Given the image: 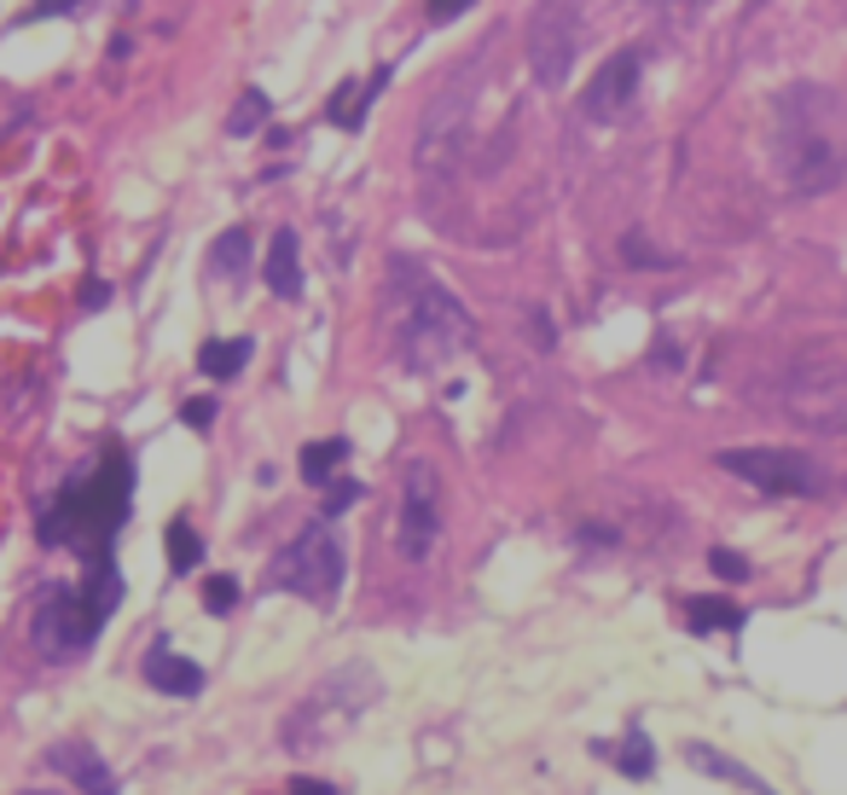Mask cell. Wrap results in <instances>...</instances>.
Listing matches in <instances>:
<instances>
[{"mask_svg":"<svg viewBox=\"0 0 847 795\" xmlns=\"http://www.w3.org/2000/svg\"><path fill=\"white\" fill-rule=\"evenodd\" d=\"M210 268H215V279H239L250 268V233L244 227H226V233L210 244Z\"/></svg>","mask_w":847,"mask_h":795,"instance_id":"cell-18","label":"cell"},{"mask_svg":"<svg viewBox=\"0 0 847 795\" xmlns=\"http://www.w3.org/2000/svg\"><path fill=\"white\" fill-rule=\"evenodd\" d=\"M145 685L169 691V697H198L203 668H198V662H186V656H174L169 645H151L145 651Z\"/></svg>","mask_w":847,"mask_h":795,"instance_id":"cell-14","label":"cell"},{"mask_svg":"<svg viewBox=\"0 0 847 795\" xmlns=\"http://www.w3.org/2000/svg\"><path fill=\"white\" fill-rule=\"evenodd\" d=\"M708 563H714V575H726V581H743V575H749V557H737V552H708Z\"/></svg>","mask_w":847,"mask_h":795,"instance_id":"cell-27","label":"cell"},{"mask_svg":"<svg viewBox=\"0 0 847 795\" xmlns=\"http://www.w3.org/2000/svg\"><path fill=\"white\" fill-rule=\"evenodd\" d=\"M377 88H383V70H377V76H366V82H343L337 93H331L325 117L337 122V128H361V117H366V105L377 99Z\"/></svg>","mask_w":847,"mask_h":795,"instance_id":"cell-17","label":"cell"},{"mask_svg":"<svg viewBox=\"0 0 847 795\" xmlns=\"http://www.w3.org/2000/svg\"><path fill=\"white\" fill-rule=\"evenodd\" d=\"M291 795H331V784H307V778H296V789Z\"/></svg>","mask_w":847,"mask_h":795,"instance_id":"cell-31","label":"cell"},{"mask_svg":"<svg viewBox=\"0 0 847 795\" xmlns=\"http://www.w3.org/2000/svg\"><path fill=\"white\" fill-rule=\"evenodd\" d=\"M773 163L795 198H825L847 181V105L818 82H795L773 105Z\"/></svg>","mask_w":847,"mask_h":795,"instance_id":"cell-1","label":"cell"},{"mask_svg":"<svg viewBox=\"0 0 847 795\" xmlns=\"http://www.w3.org/2000/svg\"><path fill=\"white\" fill-rule=\"evenodd\" d=\"M476 7V0H424V12L435 18V23H453L458 12H471Z\"/></svg>","mask_w":847,"mask_h":795,"instance_id":"cell-28","label":"cell"},{"mask_svg":"<svg viewBox=\"0 0 847 795\" xmlns=\"http://www.w3.org/2000/svg\"><path fill=\"white\" fill-rule=\"evenodd\" d=\"M720 471L743 476L760 494H801V500L825 494V471L813 465V453H795V447H726Z\"/></svg>","mask_w":847,"mask_h":795,"instance_id":"cell-9","label":"cell"},{"mask_svg":"<svg viewBox=\"0 0 847 795\" xmlns=\"http://www.w3.org/2000/svg\"><path fill=\"white\" fill-rule=\"evenodd\" d=\"M268 291L273 296H302V255H296V233H273L268 244Z\"/></svg>","mask_w":847,"mask_h":795,"instance_id":"cell-16","label":"cell"},{"mask_svg":"<svg viewBox=\"0 0 847 795\" xmlns=\"http://www.w3.org/2000/svg\"><path fill=\"white\" fill-rule=\"evenodd\" d=\"M638 76H645V59L633 53V47H622V53H609L598 64V76L586 82L581 93V111L593 117V122H609V117H622L633 105V93H638Z\"/></svg>","mask_w":847,"mask_h":795,"instance_id":"cell-12","label":"cell"},{"mask_svg":"<svg viewBox=\"0 0 847 795\" xmlns=\"http://www.w3.org/2000/svg\"><path fill=\"white\" fill-rule=\"evenodd\" d=\"M181 419H186L192 430H210V419H215V401H186V406H181Z\"/></svg>","mask_w":847,"mask_h":795,"instance_id":"cell-30","label":"cell"},{"mask_svg":"<svg viewBox=\"0 0 847 795\" xmlns=\"http://www.w3.org/2000/svg\"><path fill=\"white\" fill-rule=\"evenodd\" d=\"M435 534H442V482L430 465H406L401 476V517H395V552L406 563H424Z\"/></svg>","mask_w":847,"mask_h":795,"instance_id":"cell-10","label":"cell"},{"mask_svg":"<svg viewBox=\"0 0 847 795\" xmlns=\"http://www.w3.org/2000/svg\"><path fill=\"white\" fill-rule=\"evenodd\" d=\"M354 500H361V489H354V482H337V489L325 494V517H337V511H349Z\"/></svg>","mask_w":847,"mask_h":795,"instance_id":"cell-29","label":"cell"},{"mask_svg":"<svg viewBox=\"0 0 847 795\" xmlns=\"http://www.w3.org/2000/svg\"><path fill=\"white\" fill-rule=\"evenodd\" d=\"M471 99L476 82L471 76H453V82L430 99V111L419 122V145H413V163H419V181H447L453 163L465 158V140H471Z\"/></svg>","mask_w":847,"mask_h":795,"instance_id":"cell-5","label":"cell"},{"mask_svg":"<svg viewBox=\"0 0 847 795\" xmlns=\"http://www.w3.org/2000/svg\"><path fill=\"white\" fill-rule=\"evenodd\" d=\"M47 766H53V773H64V778H75V789H82V795H117L111 766L99 761L82 737H64V743H53V749H47Z\"/></svg>","mask_w":847,"mask_h":795,"instance_id":"cell-13","label":"cell"},{"mask_svg":"<svg viewBox=\"0 0 847 795\" xmlns=\"http://www.w3.org/2000/svg\"><path fill=\"white\" fill-rule=\"evenodd\" d=\"M244 361H250V343L244 338H215V343H203V354H198V366L210 372V378H239Z\"/></svg>","mask_w":847,"mask_h":795,"instance_id":"cell-20","label":"cell"},{"mask_svg":"<svg viewBox=\"0 0 847 795\" xmlns=\"http://www.w3.org/2000/svg\"><path fill=\"white\" fill-rule=\"evenodd\" d=\"M268 581L296 593V598H307V604L337 598V586H343V541L331 534V523H307L296 541L273 557Z\"/></svg>","mask_w":847,"mask_h":795,"instance_id":"cell-6","label":"cell"},{"mask_svg":"<svg viewBox=\"0 0 847 795\" xmlns=\"http://www.w3.org/2000/svg\"><path fill=\"white\" fill-rule=\"evenodd\" d=\"M523 53H528V70L541 88H563L575 70V53H581V12L575 0H541L528 18V36H523Z\"/></svg>","mask_w":847,"mask_h":795,"instance_id":"cell-8","label":"cell"},{"mask_svg":"<svg viewBox=\"0 0 847 795\" xmlns=\"http://www.w3.org/2000/svg\"><path fill=\"white\" fill-rule=\"evenodd\" d=\"M685 761L697 766V773H708V778H726V784H737V789H749V795H778L773 784H760L749 766H737L732 755H720V749H708V743H685Z\"/></svg>","mask_w":847,"mask_h":795,"instance_id":"cell-15","label":"cell"},{"mask_svg":"<svg viewBox=\"0 0 847 795\" xmlns=\"http://www.w3.org/2000/svg\"><path fill=\"white\" fill-rule=\"evenodd\" d=\"M615 766H622L627 778H651V773H656V749H651L645 726H627V737H622V755H615Z\"/></svg>","mask_w":847,"mask_h":795,"instance_id":"cell-23","label":"cell"},{"mask_svg":"<svg viewBox=\"0 0 847 795\" xmlns=\"http://www.w3.org/2000/svg\"><path fill=\"white\" fill-rule=\"evenodd\" d=\"M690 627L697 633H737L743 627V610L732 604V598H690Z\"/></svg>","mask_w":847,"mask_h":795,"instance_id":"cell-21","label":"cell"},{"mask_svg":"<svg viewBox=\"0 0 847 795\" xmlns=\"http://www.w3.org/2000/svg\"><path fill=\"white\" fill-rule=\"evenodd\" d=\"M377 697H383V680L366 668V662H349V668L325 674V680L285 714L279 737H285L291 755H320V749L343 743L354 726H361V714H366Z\"/></svg>","mask_w":847,"mask_h":795,"instance_id":"cell-3","label":"cell"},{"mask_svg":"<svg viewBox=\"0 0 847 795\" xmlns=\"http://www.w3.org/2000/svg\"><path fill=\"white\" fill-rule=\"evenodd\" d=\"M99 633V615L82 604L75 586H53V598L36 610V645L47 656H75L88 651V638Z\"/></svg>","mask_w":847,"mask_h":795,"instance_id":"cell-11","label":"cell"},{"mask_svg":"<svg viewBox=\"0 0 847 795\" xmlns=\"http://www.w3.org/2000/svg\"><path fill=\"white\" fill-rule=\"evenodd\" d=\"M390 338L401 349V361L413 372H447L458 354L471 349V314L458 308V296L419 262L390 268V302H383Z\"/></svg>","mask_w":847,"mask_h":795,"instance_id":"cell-2","label":"cell"},{"mask_svg":"<svg viewBox=\"0 0 847 795\" xmlns=\"http://www.w3.org/2000/svg\"><path fill=\"white\" fill-rule=\"evenodd\" d=\"M622 255H627V268H667V255L645 244V233H627L622 239Z\"/></svg>","mask_w":847,"mask_h":795,"instance_id":"cell-26","label":"cell"},{"mask_svg":"<svg viewBox=\"0 0 847 795\" xmlns=\"http://www.w3.org/2000/svg\"><path fill=\"white\" fill-rule=\"evenodd\" d=\"M343 459H349V442H343V435H331V442H307V447H302V476H307V482H331V471H337Z\"/></svg>","mask_w":847,"mask_h":795,"instance_id":"cell-22","label":"cell"},{"mask_svg":"<svg viewBox=\"0 0 847 795\" xmlns=\"http://www.w3.org/2000/svg\"><path fill=\"white\" fill-rule=\"evenodd\" d=\"M784 413L813 435H847V361L813 354L784 378Z\"/></svg>","mask_w":847,"mask_h":795,"instance_id":"cell-7","label":"cell"},{"mask_svg":"<svg viewBox=\"0 0 847 795\" xmlns=\"http://www.w3.org/2000/svg\"><path fill=\"white\" fill-rule=\"evenodd\" d=\"M268 117H273L268 93H262V88H244V93H239V105L226 111V134H233V140H250L255 128H268Z\"/></svg>","mask_w":847,"mask_h":795,"instance_id":"cell-19","label":"cell"},{"mask_svg":"<svg viewBox=\"0 0 847 795\" xmlns=\"http://www.w3.org/2000/svg\"><path fill=\"white\" fill-rule=\"evenodd\" d=\"M662 7H679V0H662Z\"/></svg>","mask_w":847,"mask_h":795,"instance_id":"cell-32","label":"cell"},{"mask_svg":"<svg viewBox=\"0 0 847 795\" xmlns=\"http://www.w3.org/2000/svg\"><path fill=\"white\" fill-rule=\"evenodd\" d=\"M128 482H134L128 476V459L111 453L93 476L70 482V489L53 500V511H47V523H41V541L47 546H105L128 517Z\"/></svg>","mask_w":847,"mask_h":795,"instance_id":"cell-4","label":"cell"},{"mask_svg":"<svg viewBox=\"0 0 847 795\" xmlns=\"http://www.w3.org/2000/svg\"><path fill=\"white\" fill-rule=\"evenodd\" d=\"M203 604H210L215 615H226L239 604V581L233 575H210V586H203Z\"/></svg>","mask_w":847,"mask_h":795,"instance_id":"cell-25","label":"cell"},{"mask_svg":"<svg viewBox=\"0 0 847 795\" xmlns=\"http://www.w3.org/2000/svg\"><path fill=\"white\" fill-rule=\"evenodd\" d=\"M192 563H203V541L186 529V523H169V570L174 575H186Z\"/></svg>","mask_w":847,"mask_h":795,"instance_id":"cell-24","label":"cell"}]
</instances>
